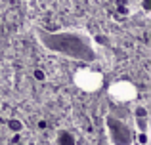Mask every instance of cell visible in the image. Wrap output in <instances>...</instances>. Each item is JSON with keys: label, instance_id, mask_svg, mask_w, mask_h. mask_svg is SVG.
I'll use <instances>...</instances> for the list:
<instances>
[{"label": "cell", "instance_id": "1", "mask_svg": "<svg viewBox=\"0 0 151 145\" xmlns=\"http://www.w3.org/2000/svg\"><path fill=\"white\" fill-rule=\"evenodd\" d=\"M42 46L50 48L71 59L92 61L96 59V48L92 44V36L82 31H63V33H40Z\"/></svg>", "mask_w": 151, "mask_h": 145}, {"label": "cell", "instance_id": "2", "mask_svg": "<svg viewBox=\"0 0 151 145\" xmlns=\"http://www.w3.org/2000/svg\"><path fill=\"white\" fill-rule=\"evenodd\" d=\"M75 82L78 88L86 90V92H94L101 86V74L92 69H78L75 74Z\"/></svg>", "mask_w": 151, "mask_h": 145}, {"label": "cell", "instance_id": "3", "mask_svg": "<svg viewBox=\"0 0 151 145\" xmlns=\"http://www.w3.org/2000/svg\"><path fill=\"white\" fill-rule=\"evenodd\" d=\"M111 94L121 101H128L136 96V90H134V86L130 84V82L122 80V82H115V84L111 86Z\"/></svg>", "mask_w": 151, "mask_h": 145}, {"label": "cell", "instance_id": "4", "mask_svg": "<svg viewBox=\"0 0 151 145\" xmlns=\"http://www.w3.org/2000/svg\"><path fill=\"white\" fill-rule=\"evenodd\" d=\"M115 124H117V122H115ZM109 132H111V139H113L117 145H130V141H132L130 132H128V128H126L124 124H121V126L117 124V128H115L113 122L109 120Z\"/></svg>", "mask_w": 151, "mask_h": 145}]
</instances>
